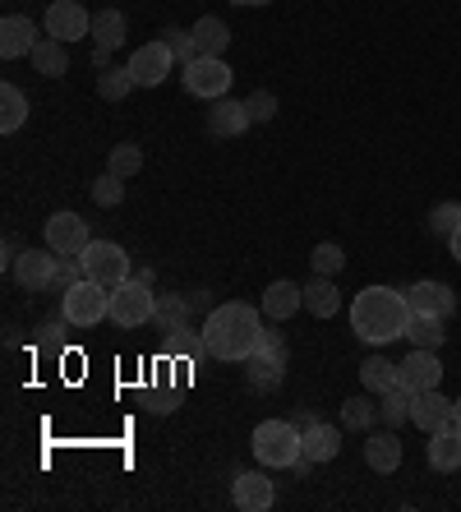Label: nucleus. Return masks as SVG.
Segmentation results:
<instances>
[{
    "label": "nucleus",
    "instance_id": "f257e3e1",
    "mask_svg": "<svg viewBox=\"0 0 461 512\" xmlns=\"http://www.w3.org/2000/svg\"><path fill=\"white\" fill-rule=\"evenodd\" d=\"M263 333H268V328H263V310L245 305V300H226V305H217V310L203 319V346H208V356L236 360V365H245V360L259 351Z\"/></svg>",
    "mask_w": 461,
    "mask_h": 512
},
{
    "label": "nucleus",
    "instance_id": "f03ea898",
    "mask_svg": "<svg viewBox=\"0 0 461 512\" xmlns=\"http://www.w3.org/2000/svg\"><path fill=\"white\" fill-rule=\"evenodd\" d=\"M406 323H411V305H406V291H392V286H365L360 296L351 300V328L360 342L383 346L406 337Z\"/></svg>",
    "mask_w": 461,
    "mask_h": 512
},
{
    "label": "nucleus",
    "instance_id": "7ed1b4c3",
    "mask_svg": "<svg viewBox=\"0 0 461 512\" xmlns=\"http://www.w3.org/2000/svg\"><path fill=\"white\" fill-rule=\"evenodd\" d=\"M249 443H254L259 466H277V471H291V466L305 457L296 420H263V425L254 429V439H249Z\"/></svg>",
    "mask_w": 461,
    "mask_h": 512
},
{
    "label": "nucleus",
    "instance_id": "20e7f679",
    "mask_svg": "<svg viewBox=\"0 0 461 512\" xmlns=\"http://www.w3.org/2000/svg\"><path fill=\"white\" fill-rule=\"evenodd\" d=\"M60 319L70 328H97L102 319H111V291L102 282H74L65 296H60Z\"/></svg>",
    "mask_w": 461,
    "mask_h": 512
},
{
    "label": "nucleus",
    "instance_id": "39448f33",
    "mask_svg": "<svg viewBox=\"0 0 461 512\" xmlns=\"http://www.w3.org/2000/svg\"><path fill=\"white\" fill-rule=\"evenodd\" d=\"M157 314V296L153 286L143 282V277H130V282H120L116 291H111V323L116 328H143V323H153Z\"/></svg>",
    "mask_w": 461,
    "mask_h": 512
},
{
    "label": "nucleus",
    "instance_id": "423d86ee",
    "mask_svg": "<svg viewBox=\"0 0 461 512\" xmlns=\"http://www.w3.org/2000/svg\"><path fill=\"white\" fill-rule=\"evenodd\" d=\"M79 259H83V277H88V282H102L107 291H116L120 282H130V254L120 250L116 240H93Z\"/></svg>",
    "mask_w": 461,
    "mask_h": 512
},
{
    "label": "nucleus",
    "instance_id": "0eeeda50",
    "mask_svg": "<svg viewBox=\"0 0 461 512\" xmlns=\"http://www.w3.org/2000/svg\"><path fill=\"white\" fill-rule=\"evenodd\" d=\"M180 79H185V93H190V97L217 102V97L231 93V79H236V74H231V65H226L222 56H199V60H190V65H185V74H180Z\"/></svg>",
    "mask_w": 461,
    "mask_h": 512
},
{
    "label": "nucleus",
    "instance_id": "6e6552de",
    "mask_svg": "<svg viewBox=\"0 0 461 512\" xmlns=\"http://www.w3.org/2000/svg\"><path fill=\"white\" fill-rule=\"evenodd\" d=\"M245 374H249V388L272 393V388L286 379V342H282V337H277V333H263L259 351L245 360Z\"/></svg>",
    "mask_w": 461,
    "mask_h": 512
},
{
    "label": "nucleus",
    "instance_id": "1a4fd4ad",
    "mask_svg": "<svg viewBox=\"0 0 461 512\" xmlns=\"http://www.w3.org/2000/svg\"><path fill=\"white\" fill-rule=\"evenodd\" d=\"M296 425H300V448H305V462H314V466H323V462H332V457L342 453V425H323L319 416H296Z\"/></svg>",
    "mask_w": 461,
    "mask_h": 512
},
{
    "label": "nucleus",
    "instance_id": "9d476101",
    "mask_svg": "<svg viewBox=\"0 0 461 512\" xmlns=\"http://www.w3.org/2000/svg\"><path fill=\"white\" fill-rule=\"evenodd\" d=\"M125 65H130V74H134V84H139V88H157L166 74L176 70V51L157 37V42H143V47L125 60Z\"/></svg>",
    "mask_w": 461,
    "mask_h": 512
},
{
    "label": "nucleus",
    "instance_id": "9b49d317",
    "mask_svg": "<svg viewBox=\"0 0 461 512\" xmlns=\"http://www.w3.org/2000/svg\"><path fill=\"white\" fill-rule=\"evenodd\" d=\"M42 28H47V37H60V42H79V37H93V14L83 10L79 0H51Z\"/></svg>",
    "mask_w": 461,
    "mask_h": 512
},
{
    "label": "nucleus",
    "instance_id": "f8f14e48",
    "mask_svg": "<svg viewBox=\"0 0 461 512\" xmlns=\"http://www.w3.org/2000/svg\"><path fill=\"white\" fill-rule=\"evenodd\" d=\"M14 282L19 286H28V291H51L56 286V273H60V254L51 250H24L19 259H14Z\"/></svg>",
    "mask_w": 461,
    "mask_h": 512
},
{
    "label": "nucleus",
    "instance_id": "ddd939ff",
    "mask_svg": "<svg viewBox=\"0 0 461 512\" xmlns=\"http://www.w3.org/2000/svg\"><path fill=\"white\" fill-rule=\"evenodd\" d=\"M47 245L60 254V259H79V254L93 245V236H88V222H83L79 213H56L47 222Z\"/></svg>",
    "mask_w": 461,
    "mask_h": 512
},
{
    "label": "nucleus",
    "instance_id": "4468645a",
    "mask_svg": "<svg viewBox=\"0 0 461 512\" xmlns=\"http://www.w3.org/2000/svg\"><path fill=\"white\" fill-rule=\"evenodd\" d=\"M397 383H402L406 393H425V388H438V383H443V365H438V351H425V346H415L411 356L397 365Z\"/></svg>",
    "mask_w": 461,
    "mask_h": 512
},
{
    "label": "nucleus",
    "instance_id": "2eb2a0df",
    "mask_svg": "<svg viewBox=\"0 0 461 512\" xmlns=\"http://www.w3.org/2000/svg\"><path fill=\"white\" fill-rule=\"evenodd\" d=\"M411 425H415V429H425V434L452 429V397H443L438 388L411 393Z\"/></svg>",
    "mask_w": 461,
    "mask_h": 512
},
{
    "label": "nucleus",
    "instance_id": "dca6fc26",
    "mask_svg": "<svg viewBox=\"0 0 461 512\" xmlns=\"http://www.w3.org/2000/svg\"><path fill=\"white\" fill-rule=\"evenodd\" d=\"M406 305H411V314H434V319H452V310H457V296H452L448 282H415L411 291H406Z\"/></svg>",
    "mask_w": 461,
    "mask_h": 512
},
{
    "label": "nucleus",
    "instance_id": "f3484780",
    "mask_svg": "<svg viewBox=\"0 0 461 512\" xmlns=\"http://www.w3.org/2000/svg\"><path fill=\"white\" fill-rule=\"evenodd\" d=\"M37 42H42V37H37V24L28 14H5V19H0V56L5 60L33 56Z\"/></svg>",
    "mask_w": 461,
    "mask_h": 512
},
{
    "label": "nucleus",
    "instance_id": "a211bd4d",
    "mask_svg": "<svg viewBox=\"0 0 461 512\" xmlns=\"http://www.w3.org/2000/svg\"><path fill=\"white\" fill-rule=\"evenodd\" d=\"M231 499H236L240 512H268L277 489H272V480L263 471H240L236 485H231Z\"/></svg>",
    "mask_w": 461,
    "mask_h": 512
},
{
    "label": "nucleus",
    "instance_id": "6ab92c4d",
    "mask_svg": "<svg viewBox=\"0 0 461 512\" xmlns=\"http://www.w3.org/2000/svg\"><path fill=\"white\" fill-rule=\"evenodd\" d=\"M259 310H263V319H277V323H286L296 310H305V286H296V282H268V291H263V300H259Z\"/></svg>",
    "mask_w": 461,
    "mask_h": 512
},
{
    "label": "nucleus",
    "instance_id": "aec40b11",
    "mask_svg": "<svg viewBox=\"0 0 461 512\" xmlns=\"http://www.w3.org/2000/svg\"><path fill=\"white\" fill-rule=\"evenodd\" d=\"M249 125H254V120H249V107L236 102V97H217L213 111H208V130H213L217 139H240Z\"/></svg>",
    "mask_w": 461,
    "mask_h": 512
},
{
    "label": "nucleus",
    "instance_id": "412c9836",
    "mask_svg": "<svg viewBox=\"0 0 461 512\" xmlns=\"http://www.w3.org/2000/svg\"><path fill=\"white\" fill-rule=\"evenodd\" d=\"M365 462H369V471H379V476H388V471L402 466V439H397V429L369 434L365 439Z\"/></svg>",
    "mask_w": 461,
    "mask_h": 512
},
{
    "label": "nucleus",
    "instance_id": "4be33fe9",
    "mask_svg": "<svg viewBox=\"0 0 461 512\" xmlns=\"http://www.w3.org/2000/svg\"><path fill=\"white\" fill-rule=\"evenodd\" d=\"M28 60H33L37 74H47V79H60V74L70 70V42H60V37H42Z\"/></svg>",
    "mask_w": 461,
    "mask_h": 512
},
{
    "label": "nucleus",
    "instance_id": "5701e85b",
    "mask_svg": "<svg viewBox=\"0 0 461 512\" xmlns=\"http://www.w3.org/2000/svg\"><path fill=\"white\" fill-rule=\"evenodd\" d=\"M425 457L434 471H457L461 466V429H438V434H429Z\"/></svg>",
    "mask_w": 461,
    "mask_h": 512
},
{
    "label": "nucleus",
    "instance_id": "b1692460",
    "mask_svg": "<svg viewBox=\"0 0 461 512\" xmlns=\"http://www.w3.org/2000/svg\"><path fill=\"white\" fill-rule=\"evenodd\" d=\"M305 310L314 314V319H332V314L342 310V291H337L332 277H314V282L305 286Z\"/></svg>",
    "mask_w": 461,
    "mask_h": 512
},
{
    "label": "nucleus",
    "instance_id": "393cba45",
    "mask_svg": "<svg viewBox=\"0 0 461 512\" xmlns=\"http://www.w3.org/2000/svg\"><path fill=\"white\" fill-rule=\"evenodd\" d=\"M190 33H194V42H199L203 56H222V51L231 47V28H226V19H217V14H203Z\"/></svg>",
    "mask_w": 461,
    "mask_h": 512
},
{
    "label": "nucleus",
    "instance_id": "a878e982",
    "mask_svg": "<svg viewBox=\"0 0 461 512\" xmlns=\"http://www.w3.org/2000/svg\"><path fill=\"white\" fill-rule=\"evenodd\" d=\"M120 42H125V14L120 10H102V14H93V47L97 51H116Z\"/></svg>",
    "mask_w": 461,
    "mask_h": 512
},
{
    "label": "nucleus",
    "instance_id": "bb28decb",
    "mask_svg": "<svg viewBox=\"0 0 461 512\" xmlns=\"http://www.w3.org/2000/svg\"><path fill=\"white\" fill-rule=\"evenodd\" d=\"M360 383H365V393L383 397L388 388H397V365L383 360V356H369L365 365H360Z\"/></svg>",
    "mask_w": 461,
    "mask_h": 512
},
{
    "label": "nucleus",
    "instance_id": "cd10ccee",
    "mask_svg": "<svg viewBox=\"0 0 461 512\" xmlns=\"http://www.w3.org/2000/svg\"><path fill=\"white\" fill-rule=\"evenodd\" d=\"M28 120V97L24 88H14V84H0V130L14 134L19 125Z\"/></svg>",
    "mask_w": 461,
    "mask_h": 512
},
{
    "label": "nucleus",
    "instance_id": "c85d7f7f",
    "mask_svg": "<svg viewBox=\"0 0 461 512\" xmlns=\"http://www.w3.org/2000/svg\"><path fill=\"white\" fill-rule=\"evenodd\" d=\"M443 323L448 319H434V314H411V323H406V337H411V346H425V351H438L443 346Z\"/></svg>",
    "mask_w": 461,
    "mask_h": 512
},
{
    "label": "nucleus",
    "instance_id": "c756f323",
    "mask_svg": "<svg viewBox=\"0 0 461 512\" xmlns=\"http://www.w3.org/2000/svg\"><path fill=\"white\" fill-rule=\"evenodd\" d=\"M379 420L388 429H402L406 420H411V393H406L402 383H397V388H388V393L379 397Z\"/></svg>",
    "mask_w": 461,
    "mask_h": 512
},
{
    "label": "nucleus",
    "instance_id": "7c9ffc66",
    "mask_svg": "<svg viewBox=\"0 0 461 512\" xmlns=\"http://www.w3.org/2000/svg\"><path fill=\"white\" fill-rule=\"evenodd\" d=\"M130 88H139L134 84V74H130V65H107V70L97 74V93L107 97V102H125Z\"/></svg>",
    "mask_w": 461,
    "mask_h": 512
},
{
    "label": "nucleus",
    "instance_id": "2f4dec72",
    "mask_svg": "<svg viewBox=\"0 0 461 512\" xmlns=\"http://www.w3.org/2000/svg\"><path fill=\"white\" fill-rule=\"evenodd\" d=\"M309 263H314V277H337L346 268V250L337 240H319L314 254H309Z\"/></svg>",
    "mask_w": 461,
    "mask_h": 512
},
{
    "label": "nucleus",
    "instance_id": "473e14b6",
    "mask_svg": "<svg viewBox=\"0 0 461 512\" xmlns=\"http://www.w3.org/2000/svg\"><path fill=\"white\" fill-rule=\"evenodd\" d=\"M185 314H190V296H166V300H157L153 323L162 328L166 337H171L176 328H185Z\"/></svg>",
    "mask_w": 461,
    "mask_h": 512
},
{
    "label": "nucleus",
    "instance_id": "72a5a7b5",
    "mask_svg": "<svg viewBox=\"0 0 461 512\" xmlns=\"http://www.w3.org/2000/svg\"><path fill=\"white\" fill-rule=\"evenodd\" d=\"M139 167H143V148H139V143H116V148H111V157H107L111 176L130 180V176H139Z\"/></svg>",
    "mask_w": 461,
    "mask_h": 512
},
{
    "label": "nucleus",
    "instance_id": "f704fd0d",
    "mask_svg": "<svg viewBox=\"0 0 461 512\" xmlns=\"http://www.w3.org/2000/svg\"><path fill=\"white\" fill-rule=\"evenodd\" d=\"M374 420H379V406L369 397H346L342 402V429H369Z\"/></svg>",
    "mask_w": 461,
    "mask_h": 512
},
{
    "label": "nucleus",
    "instance_id": "c9c22d12",
    "mask_svg": "<svg viewBox=\"0 0 461 512\" xmlns=\"http://www.w3.org/2000/svg\"><path fill=\"white\" fill-rule=\"evenodd\" d=\"M457 227H461V203H457V199H443V203H434V213H429V231H434V236H443V240H448Z\"/></svg>",
    "mask_w": 461,
    "mask_h": 512
},
{
    "label": "nucleus",
    "instance_id": "e433bc0d",
    "mask_svg": "<svg viewBox=\"0 0 461 512\" xmlns=\"http://www.w3.org/2000/svg\"><path fill=\"white\" fill-rule=\"evenodd\" d=\"M93 203L97 208H120V203H125V180L111 176V171L107 176H97L93 180Z\"/></svg>",
    "mask_w": 461,
    "mask_h": 512
},
{
    "label": "nucleus",
    "instance_id": "4c0bfd02",
    "mask_svg": "<svg viewBox=\"0 0 461 512\" xmlns=\"http://www.w3.org/2000/svg\"><path fill=\"white\" fill-rule=\"evenodd\" d=\"M162 42H166V47H171V51H176V60H180V65H190V60H199V56H203L190 28H166V33H162Z\"/></svg>",
    "mask_w": 461,
    "mask_h": 512
},
{
    "label": "nucleus",
    "instance_id": "58836bf2",
    "mask_svg": "<svg viewBox=\"0 0 461 512\" xmlns=\"http://www.w3.org/2000/svg\"><path fill=\"white\" fill-rule=\"evenodd\" d=\"M245 107H249V120H254V125H268V120L277 116V97H272L268 88H259V93L245 97Z\"/></svg>",
    "mask_w": 461,
    "mask_h": 512
},
{
    "label": "nucleus",
    "instance_id": "ea45409f",
    "mask_svg": "<svg viewBox=\"0 0 461 512\" xmlns=\"http://www.w3.org/2000/svg\"><path fill=\"white\" fill-rule=\"evenodd\" d=\"M74 282H83V259H60V273H56V286H51V291L65 296Z\"/></svg>",
    "mask_w": 461,
    "mask_h": 512
},
{
    "label": "nucleus",
    "instance_id": "a19ab883",
    "mask_svg": "<svg viewBox=\"0 0 461 512\" xmlns=\"http://www.w3.org/2000/svg\"><path fill=\"white\" fill-rule=\"evenodd\" d=\"M448 250H452V259L461 263V227H457V231H452V236H448Z\"/></svg>",
    "mask_w": 461,
    "mask_h": 512
},
{
    "label": "nucleus",
    "instance_id": "79ce46f5",
    "mask_svg": "<svg viewBox=\"0 0 461 512\" xmlns=\"http://www.w3.org/2000/svg\"><path fill=\"white\" fill-rule=\"evenodd\" d=\"M231 5H240V10H259V5H272V0H231Z\"/></svg>",
    "mask_w": 461,
    "mask_h": 512
},
{
    "label": "nucleus",
    "instance_id": "37998d69",
    "mask_svg": "<svg viewBox=\"0 0 461 512\" xmlns=\"http://www.w3.org/2000/svg\"><path fill=\"white\" fill-rule=\"evenodd\" d=\"M452 429H461V397H452Z\"/></svg>",
    "mask_w": 461,
    "mask_h": 512
}]
</instances>
